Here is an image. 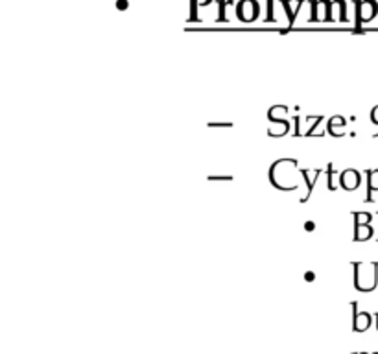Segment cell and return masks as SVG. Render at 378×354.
<instances>
[{
	"instance_id": "1",
	"label": "cell",
	"mask_w": 378,
	"mask_h": 354,
	"mask_svg": "<svg viewBox=\"0 0 378 354\" xmlns=\"http://www.w3.org/2000/svg\"><path fill=\"white\" fill-rule=\"evenodd\" d=\"M282 6H284V10H286L288 17H290V24H293V19H295V13L290 10V0H282Z\"/></svg>"
},
{
	"instance_id": "2",
	"label": "cell",
	"mask_w": 378,
	"mask_h": 354,
	"mask_svg": "<svg viewBox=\"0 0 378 354\" xmlns=\"http://www.w3.org/2000/svg\"><path fill=\"white\" fill-rule=\"evenodd\" d=\"M229 0H218V4H220V19L218 20H225V4H227Z\"/></svg>"
},
{
	"instance_id": "3",
	"label": "cell",
	"mask_w": 378,
	"mask_h": 354,
	"mask_svg": "<svg viewBox=\"0 0 378 354\" xmlns=\"http://www.w3.org/2000/svg\"><path fill=\"white\" fill-rule=\"evenodd\" d=\"M196 8H198V2H196V0H192V17H190L192 20L198 19V15H196Z\"/></svg>"
},
{
	"instance_id": "4",
	"label": "cell",
	"mask_w": 378,
	"mask_h": 354,
	"mask_svg": "<svg viewBox=\"0 0 378 354\" xmlns=\"http://www.w3.org/2000/svg\"><path fill=\"white\" fill-rule=\"evenodd\" d=\"M373 120L378 124V107H376V109H374V111H373Z\"/></svg>"
}]
</instances>
